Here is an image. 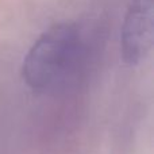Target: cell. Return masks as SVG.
<instances>
[{"instance_id":"6da1fadb","label":"cell","mask_w":154,"mask_h":154,"mask_svg":"<svg viewBox=\"0 0 154 154\" xmlns=\"http://www.w3.org/2000/svg\"><path fill=\"white\" fill-rule=\"evenodd\" d=\"M81 30L76 23L49 27L29 49L22 64V77L35 92L54 91L73 75L82 57Z\"/></svg>"},{"instance_id":"7a4b0ae2","label":"cell","mask_w":154,"mask_h":154,"mask_svg":"<svg viewBox=\"0 0 154 154\" xmlns=\"http://www.w3.org/2000/svg\"><path fill=\"white\" fill-rule=\"evenodd\" d=\"M153 0H130L120 31V56L126 65L137 66L153 46Z\"/></svg>"}]
</instances>
